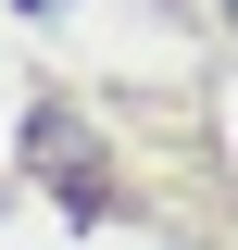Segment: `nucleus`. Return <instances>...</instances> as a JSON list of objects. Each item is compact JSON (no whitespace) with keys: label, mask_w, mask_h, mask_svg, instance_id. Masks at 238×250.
<instances>
[{"label":"nucleus","mask_w":238,"mask_h":250,"mask_svg":"<svg viewBox=\"0 0 238 250\" xmlns=\"http://www.w3.org/2000/svg\"><path fill=\"white\" fill-rule=\"evenodd\" d=\"M226 25H238V0H226Z\"/></svg>","instance_id":"1"}]
</instances>
